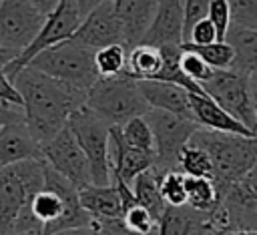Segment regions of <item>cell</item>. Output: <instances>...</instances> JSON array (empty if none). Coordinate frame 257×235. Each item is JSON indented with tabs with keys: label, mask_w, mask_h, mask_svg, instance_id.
Segmentation results:
<instances>
[{
	"label": "cell",
	"mask_w": 257,
	"mask_h": 235,
	"mask_svg": "<svg viewBox=\"0 0 257 235\" xmlns=\"http://www.w3.org/2000/svg\"><path fill=\"white\" fill-rule=\"evenodd\" d=\"M10 80L22 96L24 125L40 147L66 127L72 110L84 104V92L30 66L18 70Z\"/></svg>",
	"instance_id": "obj_1"
},
{
	"label": "cell",
	"mask_w": 257,
	"mask_h": 235,
	"mask_svg": "<svg viewBox=\"0 0 257 235\" xmlns=\"http://www.w3.org/2000/svg\"><path fill=\"white\" fill-rule=\"evenodd\" d=\"M189 143L203 147L213 161V181L217 185L239 183L257 165V135H233L199 127Z\"/></svg>",
	"instance_id": "obj_2"
},
{
	"label": "cell",
	"mask_w": 257,
	"mask_h": 235,
	"mask_svg": "<svg viewBox=\"0 0 257 235\" xmlns=\"http://www.w3.org/2000/svg\"><path fill=\"white\" fill-rule=\"evenodd\" d=\"M44 187V159H24L0 169V235H14L18 219L30 211Z\"/></svg>",
	"instance_id": "obj_3"
},
{
	"label": "cell",
	"mask_w": 257,
	"mask_h": 235,
	"mask_svg": "<svg viewBox=\"0 0 257 235\" xmlns=\"http://www.w3.org/2000/svg\"><path fill=\"white\" fill-rule=\"evenodd\" d=\"M84 106L112 125H124L133 116L145 114L151 106L141 94L139 82L126 70L114 76H98L84 96Z\"/></svg>",
	"instance_id": "obj_4"
},
{
	"label": "cell",
	"mask_w": 257,
	"mask_h": 235,
	"mask_svg": "<svg viewBox=\"0 0 257 235\" xmlns=\"http://www.w3.org/2000/svg\"><path fill=\"white\" fill-rule=\"evenodd\" d=\"M26 66L40 70L56 80H62L84 94L98 80V72L94 64V48H88L76 42L74 38L62 40L50 48L40 50L36 56L28 60Z\"/></svg>",
	"instance_id": "obj_5"
},
{
	"label": "cell",
	"mask_w": 257,
	"mask_h": 235,
	"mask_svg": "<svg viewBox=\"0 0 257 235\" xmlns=\"http://www.w3.org/2000/svg\"><path fill=\"white\" fill-rule=\"evenodd\" d=\"M66 127L70 129V133L74 135L76 143L80 145V149L88 159L92 185H110L112 183L110 161H108L110 125L82 104L76 110H72Z\"/></svg>",
	"instance_id": "obj_6"
},
{
	"label": "cell",
	"mask_w": 257,
	"mask_h": 235,
	"mask_svg": "<svg viewBox=\"0 0 257 235\" xmlns=\"http://www.w3.org/2000/svg\"><path fill=\"white\" fill-rule=\"evenodd\" d=\"M145 119L155 139V169L159 173L179 169V153L189 143L199 125L163 108H149Z\"/></svg>",
	"instance_id": "obj_7"
},
{
	"label": "cell",
	"mask_w": 257,
	"mask_h": 235,
	"mask_svg": "<svg viewBox=\"0 0 257 235\" xmlns=\"http://www.w3.org/2000/svg\"><path fill=\"white\" fill-rule=\"evenodd\" d=\"M205 94H209L221 108L241 121L257 135V110L249 92V76L233 68H215L213 74L201 82Z\"/></svg>",
	"instance_id": "obj_8"
},
{
	"label": "cell",
	"mask_w": 257,
	"mask_h": 235,
	"mask_svg": "<svg viewBox=\"0 0 257 235\" xmlns=\"http://www.w3.org/2000/svg\"><path fill=\"white\" fill-rule=\"evenodd\" d=\"M80 22H82V16H80L76 4H74L72 0H62V2L46 16V20H44V24L40 26L38 34L34 36V40H32L22 52H18V54L4 66L6 76L12 78V76H14L18 70H22V68L28 64V60H30L32 56H36L40 50L50 48V46H54V44H58V42H62V40H68V38L76 32V28L80 26Z\"/></svg>",
	"instance_id": "obj_9"
},
{
	"label": "cell",
	"mask_w": 257,
	"mask_h": 235,
	"mask_svg": "<svg viewBox=\"0 0 257 235\" xmlns=\"http://www.w3.org/2000/svg\"><path fill=\"white\" fill-rule=\"evenodd\" d=\"M46 16L32 0H0V46L22 52L38 34Z\"/></svg>",
	"instance_id": "obj_10"
},
{
	"label": "cell",
	"mask_w": 257,
	"mask_h": 235,
	"mask_svg": "<svg viewBox=\"0 0 257 235\" xmlns=\"http://www.w3.org/2000/svg\"><path fill=\"white\" fill-rule=\"evenodd\" d=\"M40 155L50 169H54L58 175L68 179L76 189L92 185L88 159L68 127L56 133L46 145H42Z\"/></svg>",
	"instance_id": "obj_11"
},
{
	"label": "cell",
	"mask_w": 257,
	"mask_h": 235,
	"mask_svg": "<svg viewBox=\"0 0 257 235\" xmlns=\"http://www.w3.org/2000/svg\"><path fill=\"white\" fill-rule=\"evenodd\" d=\"M76 42L88 48H102L108 44H124L122 42V28L114 12L112 0H104L94 6L88 14H84L80 26L70 36Z\"/></svg>",
	"instance_id": "obj_12"
},
{
	"label": "cell",
	"mask_w": 257,
	"mask_h": 235,
	"mask_svg": "<svg viewBox=\"0 0 257 235\" xmlns=\"http://www.w3.org/2000/svg\"><path fill=\"white\" fill-rule=\"evenodd\" d=\"M108 161L112 181H122L131 185L139 173L155 165V153L126 145L120 135V125H112L108 137Z\"/></svg>",
	"instance_id": "obj_13"
},
{
	"label": "cell",
	"mask_w": 257,
	"mask_h": 235,
	"mask_svg": "<svg viewBox=\"0 0 257 235\" xmlns=\"http://www.w3.org/2000/svg\"><path fill=\"white\" fill-rule=\"evenodd\" d=\"M183 8L185 0H159L155 18L141 44H183Z\"/></svg>",
	"instance_id": "obj_14"
},
{
	"label": "cell",
	"mask_w": 257,
	"mask_h": 235,
	"mask_svg": "<svg viewBox=\"0 0 257 235\" xmlns=\"http://www.w3.org/2000/svg\"><path fill=\"white\" fill-rule=\"evenodd\" d=\"M137 82H139L143 98L147 100V104L151 108H163V110H169V112H175L179 116L195 121L187 88H183L175 82L157 80V78H137Z\"/></svg>",
	"instance_id": "obj_15"
},
{
	"label": "cell",
	"mask_w": 257,
	"mask_h": 235,
	"mask_svg": "<svg viewBox=\"0 0 257 235\" xmlns=\"http://www.w3.org/2000/svg\"><path fill=\"white\" fill-rule=\"evenodd\" d=\"M116 18L122 28V42L126 48L141 44L145 32L149 30L159 0H112Z\"/></svg>",
	"instance_id": "obj_16"
},
{
	"label": "cell",
	"mask_w": 257,
	"mask_h": 235,
	"mask_svg": "<svg viewBox=\"0 0 257 235\" xmlns=\"http://www.w3.org/2000/svg\"><path fill=\"white\" fill-rule=\"evenodd\" d=\"M189 102L193 108V116L199 123V127L203 129H211V131H221V133H233V135H245V137H253L255 133L251 129H247L241 121H237L235 116H231L225 108H221L209 94H197V92H189Z\"/></svg>",
	"instance_id": "obj_17"
},
{
	"label": "cell",
	"mask_w": 257,
	"mask_h": 235,
	"mask_svg": "<svg viewBox=\"0 0 257 235\" xmlns=\"http://www.w3.org/2000/svg\"><path fill=\"white\" fill-rule=\"evenodd\" d=\"M40 157V145L28 133L24 119L0 127V169L24 159Z\"/></svg>",
	"instance_id": "obj_18"
},
{
	"label": "cell",
	"mask_w": 257,
	"mask_h": 235,
	"mask_svg": "<svg viewBox=\"0 0 257 235\" xmlns=\"http://www.w3.org/2000/svg\"><path fill=\"white\" fill-rule=\"evenodd\" d=\"M211 231L213 229L209 221V211H197L189 205H167L159 219L157 235H209Z\"/></svg>",
	"instance_id": "obj_19"
},
{
	"label": "cell",
	"mask_w": 257,
	"mask_h": 235,
	"mask_svg": "<svg viewBox=\"0 0 257 235\" xmlns=\"http://www.w3.org/2000/svg\"><path fill=\"white\" fill-rule=\"evenodd\" d=\"M78 201L92 221L120 217L122 203L114 183L110 185H86L78 189Z\"/></svg>",
	"instance_id": "obj_20"
},
{
	"label": "cell",
	"mask_w": 257,
	"mask_h": 235,
	"mask_svg": "<svg viewBox=\"0 0 257 235\" xmlns=\"http://www.w3.org/2000/svg\"><path fill=\"white\" fill-rule=\"evenodd\" d=\"M225 40L235 50L231 68L237 72H243L247 76L255 74L257 72V30L229 24Z\"/></svg>",
	"instance_id": "obj_21"
},
{
	"label": "cell",
	"mask_w": 257,
	"mask_h": 235,
	"mask_svg": "<svg viewBox=\"0 0 257 235\" xmlns=\"http://www.w3.org/2000/svg\"><path fill=\"white\" fill-rule=\"evenodd\" d=\"M159 179H161V173L155 167H151V169L139 173L131 183L137 203L143 205L145 209H149L157 221L161 219L163 211L167 209V203L163 201V195L159 189Z\"/></svg>",
	"instance_id": "obj_22"
},
{
	"label": "cell",
	"mask_w": 257,
	"mask_h": 235,
	"mask_svg": "<svg viewBox=\"0 0 257 235\" xmlns=\"http://www.w3.org/2000/svg\"><path fill=\"white\" fill-rule=\"evenodd\" d=\"M163 56L159 46L151 44H137L128 48L126 56V72L135 78H155L161 72Z\"/></svg>",
	"instance_id": "obj_23"
},
{
	"label": "cell",
	"mask_w": 257,
	"mask_h": 235,
	"mask_svg": "<svg viewBox=\"0 0 257 235\" xmlns=\"http://www.w3.org/2000/svg\"><path fill=\"white\" fill-rule=\"evenodd\" d=\"M185 191H187V205L197 211H211L217 207L221 199L219 187L211 177L185 175Z\"/></svg>",
	"instance_id": "obj_24"
},
{
	"label": "cell",
	"mask_w": 257,
	"mask_h": 235,
	"mask_svg": "<svg viewBox=\"0 0 257 235\" xmlns=\"http://www.w3.org/2000/svg\"><path fill=\"white\" fill-rule=\"evenodd\" d=\"M179 171L191 177H211L213 179V161L209 153L193 143H187L179 153Z\"/></svg>",
	"instance_id": "obj_25"
},
{
	"label": "cell",
	"mask_w": 257,
	"mask_h": 235,
	"mask_svg": "<svg viewBox=\"0 0 257 235\" xmlns=\"http://www.w3.org/2000/svg\"><path fill=\"white\" fill-rule=\"evenodd\" d=\"M128 48L124 44H108L94 50V64L98 76H114L126 70Z\"/></svg>",
	"instance_id": "obj_26"
},
{
	"label": "cell",
	"mask_w": 257,
	"mask_h": 235,
	"mask_svg": "<svg viewBox=\"0 0 257 235\" xmlns=\"http://www.w3.org/2000/svg\"><path fill=\"white\" fill-rule=\"evenodd\" d=\"M183 46L195 50L209 66L213 68H231L233 58H235V50L227 40H215L211 44H191V42H183Z\"/></svg>",
	"instance_id": "obj_27"
},
{
	"label": "cell",
	"mask_w": 257,
	"mask_h": 235,
	"mask_svg": "<svg viewBox=\"0 0 257 235\" xmlns=\"http://www.w3.org/2000/svg\"><path fill=\"white\" fill-rule=\"evenodd\" d=\"M120 135L124 139L126 145L155 153V139H153V131L145 119V114L141 116H133L128 119L124 125H120Z\"/></svg>",
	"instance_id": "obj_28"
},
{
	"label": "cell",
	"mask_w": 257,
	"mask_h": 235,
	"mask_svg": "<svg viewBox=\"0 0 257 235\" xmlns=\"http://www.w3.org/2000/svg\"><path fill=\"white\" fill-rule=\"evenodd\" d=\"M159 189L163 195V201L169 207H181L187 205V191H185V173L179 169L161 173Z\"/></svg>",
	"instance_id": "obj_29"
},
{
	"label": "cell",
	"mask_w": 257,
	"mask_h": 235,
	"mask_svg": "<svg viewBox=\"0 0 257 235\" xmlns=\"http://www.w3.org/2000/svg\"><path fill=\"white\" fill-rule=\"evenodd\" d=\"M120 217H122L124 225L137 235H157L159 233V221L153 217V213L149 209H145L139 203L124 209Z\"/></svg>",
	"instance_id": "obj_30"
},
{
	"label": "cell",
	"mask_w": 257,
	"mask_h": 235,
	"mask_svg": "<svg viewBox=\"0 0 257 235\" xmlns=\"http://www.w3.org/2000/svg\"><path fill=\"white\" fill-rule=\"evenodd\" d=\"M181 68H183V72L191 78V80H195V82H205L211 74H213V66H209L195 50H191V48H187V46H183L181 44Z\"/></svg>",
	"instance_id": "obj_31"
},
{
	"label": "cell",
	"mask_w": 257,
	"mask_h": 235,
	"mask_svg": "<svg viewBox=\"0 0 257 235\" xmlns=\"http://www.w3.org/2000/svg\"><path fill=\"white\" fill-rule=\"evenodd\" d=\"M231 24L257 30V0H227Z\"/></svg>",
	"instance_id": "obj_32"
},
{
	"label": "cell",
	"mask_w": 257,
	"mask_h": 235,
	"mask_svg": "<svg viewBox=\"0 0 257 235\" xmlns=\"http://www.w3.org/2000/svg\"><path fill=\"white\" fill-rule=\"evenodd\" d=\"M209 12V0H185V8H183V42L189 40L191 28L207 18Z\"/></svg>",
	"instance_id": "obj_33"
},
{
	"label": "cell",
	"mask_w": 257,
	"mask_h": 235,
	"mask_svg": "<svg viewBox=\"0 0 257 235\" xmlns=\"http://www.w3.org/2000/svg\"><path fill=\"white\" fill-rule=\"evenodd\" d=\"M207 18L217 28V40H225L227 28L231 24V10L227 0H209V12Z\"/></svg>",
	"instance_id": "obj_34"
},
{
	"label": "cell",
	"mask_w": 257,
	"mask_h": 235,
	"mask_svg": "<svg viewBox=\"0 0 257 235\" xmlns=\"http://www.w3.org/2000/svg\"><path fill=\"white\" fill-rule=\"evenodd\" d=\"M215 40H217V28L213 26V22L209 18H203V20H199L191 28V34H189V40L187 42L203 46V44H211Z\"/></svg>",
	"instance_id": "obj_35"
},
{
	"label": "cell",
	"mask_w": 257,
	"mask_h": 235,
	"mask_svg": "<svg viewBox=\"0 0 257 235\" xmlns=\"http://www.w3.org/2000/svg\"><path fill=\"white\" fill-rule=\"evenodd\" d=\"M92 225L98 229L100 235H137V233H133V231L124 225L122 217H110V219L92 221Z\"/></svg>",
	"instance_id": "obj_36"
},
{
	"label": "cell",
	"mask_w": 257,
	"mask_h": 235,
	"mask_svg": "<svg viewBox=\"0 0 257 235\" xmlns=\"http://www.w3.org/2000/svg\"><path fill=\"white\" fill-rule=\"evenodd\" d=\"M0 100H2V102H8V104L22 106V96L18 94L16 86H14L12 80L6 76L4 70H0Z\"/></svg>",
	"instance_id": "obj_37"
},
{
	"label": "cell",
	"mask_w": 257,
	"mask_h": 235,
	"mask_svg": "<svg viewBox=\"0 0 257 235\" xmlns=\"http://www.w3.org/2000/svg\"><path fill=\"white\" fill-rule=\"evenodd\" d=\"M22 119H24L22 106L8 104V102H2L0 100V127L2 125H8V123H14V121H22Z\"/></svg>",
	"instance_id": "obj_38"
},
{
	"label": "cell",
	"mask_w": 257,
	"mask_h": 235,
	"mask_svg": "<svg viewBox=\"0 0 257 235\" xmlns=\"http://www.w3.org/2000/svg\"><path fill=\"white\" fill-rule=\"evenodd\" d=\"M60 2H62V0H32V4H34V6H36L44 16H48V14H50V12H52Z\"/></svg>",
	"instance_id": "obj_39"
},
{
	"label": "cell",
	"mask_w": 257,
	"mask_h": 235,
	"mask_svg": "<svg viewBox=\"0 0 257 235\" xmlns=\"http://www.w3.org/2000/svg\"><path fill=\"white\" fill-rule=\"evenodd\" d=\"M56 235H100L98 229L94 225H86V227H76V229H66V231H60Z\"/></svg>",
	"instance_id": "obj_40"
},
{
	"label": "cell",
	"mask_w": 257,
	"mask_h": 235,
	"mask_svg": "<svg viewBox=\"0 0 257 235\" xmlns=\"http://www.w3.org/2000/svg\"><path fill=\"white\" fill-rule=\"evenodd\" d=\"M74 4H76V8H78V12H80V16L84 18V14H88L94 6H98L100 2H104V0H72Z\"/></svg>",
	"instance_id": "obj_41"
},
{
	"label": "cell",
	"mask_w": 257,
	"mask_h": 235,
	"mask_svg": "<svg viewBox=\"0 0 257 235\" xmlns=\"http://www.w3.org/2000/svg\"><path fill=\"white\" fill-rule=\"evenodd\" d=\"M243 183H245L251 191H255V193H257V165L247 173V177L243 179Z\"/></svg>",
	"instance_id": "obj_42"
},
{
	"label": "cell",
	"mask_w": 257,
	"mask_h": 235,
	"mask_svg": "<svg viewBox=\"0 0 257 235\" xmlns=\"http://www.w3.org/2000/svg\"><path fill=\"white\" fill-rule=\"evenodd\" d=\"M14 56H16L14 50H8V48H2V46H0V70H4V66H6Z\"/></svg>",
	"instance_id": "obj_43"
},
{
	"label": "cell",
	"mask_w": 257,
	"mask_h": 235,
	"mask_svg": "<svg viewBox=\"0 0 257 235\" xmlns=\"http://www.w3.org/2000/svg\"><path fill=\"white\" fill-rule=\"evenodd\" d=\"M249 92H251V98H253V104L257 110V72L249 74Z\"/></svg>",
	"instance_id": "obj_44"
},
{
	"label": "cell",
	"mask_w": 257,
	"mask_h": 235,
	"mask_svg": "<svg viewBox=\"0 0 257 235\" xmlns=\"http://www.w3.org/2000/svg\"><path fill=\"white\" fill-rule=\"evenodd\" d=\"M209 235H257V231H211Z\"/></svg>",
	"instance_id": "obj_45"
}]
</instances>
